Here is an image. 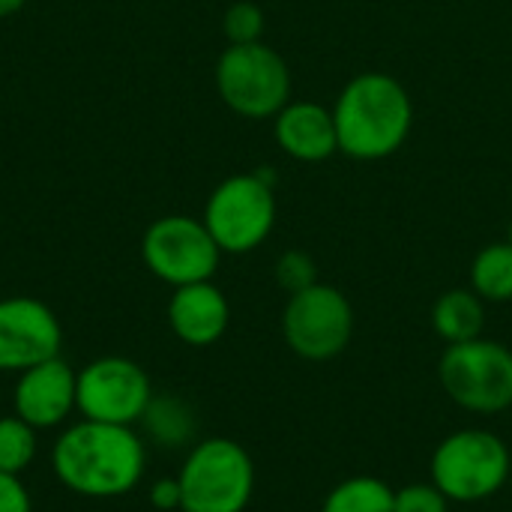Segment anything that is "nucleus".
Wrapping results in <instances>:
<instances>
[{
	"label": "nucleus",
	"mask_w": 512,
	"mask_h": 512,
	"mask_svg": "<svg viewBox=\"0 0 512 512\" xmlns=\"http://www.w3.org/2000/svg\"><path fill=\"white\" fill-rule=\"evenodd\" d=\"M141 258L159 282L183 288L192 282H210L219 270L222 249L204 219L171 213L147 225L141 237Z\"/></svg>",
	"instance_id": "obj_9"
},
{
	"label": "nucleus",
	"mask_w": 512,
	"mask_h": 512,
	"mask_svg": "<svg viewBox=\"0 0 512 512\" xmlns=\"http://www.w3.org/2000/svg\"><path fill=\"white\" fill-rule=\"evenodd\" d=\"M36 459V429L18 414L0 417V471L21 477Z\"/></svg>",
	"instance_id": "obj_19"
},
{
	"label": "nucleus",
	"mask_w": 512,
	"mask_h": 512,
	"mask_svg": "<svg viewBox=\"0 0 512 512\" xmlns=\"http://www.w3.org/2000/svg\"><path fill=\"white\" fill-rule=\"evenodd\" d=\"M441 390L468 414H501L512 408V348L495 339L447 345L438 360Z\"/></svg>",
	"instance_id": "obj_7"
},
{
	"label": "nucleus",
	"mask_w": 512,
	"mask_h": 512,
	"mask_svg": "<svg viewBox=\"0 0 512 512\" xmlns=\"http://www.w3.org/2000/svg\"><path fill=\"white\" fill-rule=\"evenodd\" d=\"M432 330L447 345L480 339L486 330V300L471 288H450L432 306Z\"/></svg>",
	"instance_id": "obj_15"
},
{
	"label": "nucleus",
	"mask_w": 512,
	"mask_h": 512,
	"mask_svg": "<svg viewBox=\"0 0 512 512\" xmlns=\"http://www.w3.org/2000/svg\"><path fill=\"white\" fill-rule=\"evenodd\" d=\"M471 291H477L486 303H510L512 300V243H489L471 261Z\"/></svg>",
	"instance_id": "obj_16"
},
{
	"label": "nucleus",
	"mask_w": 512,
	"mask_h": 512,
	"mask_svg": "<svg viewBox=\"0 0 512 512\" xmlns=\"http://www.w3.org/2000/svg\"><path fill=\"white\" fill-rule=\"evenodd\" d=\"M150 507L159 512H183V492H180V480H156L150 486Z\"/></svg>",
	"instance_id": "obj_24"
},
{
	"label": "nucleus",
	"mask_w": 512,
	"mask_h": 512,
	"mask_svg": "<svg viewBox=\"0 0 512 512\" xmlns=\"http://www.w3.org/2000/svg\"><path fill=\"white\" fill-rule=\"evenodd\" d=\"M273 135L279 150L294 162L315 165L339 153L333 108L315 99H291L273 117Z\"/></svg>",
	"instance_id": "obj_13"
},
{
	"label": "nucleus",
	"mask_w": 512,
	"mask_h": 512,
	"mask_svg": "<svg viewBox=\"0 0 512 512\" xmlns=\"http://www.w3.org/2000/svg\"><path fill=\"white\" fill-rule=\"evenodd\" d=\"M72 411H78V372L63 357H51L18 375L12 414L36 432L63 426Z\"/></svg>",
	"instance_id": "obj_12"
},
{
	"label": "nucleus",
	"mask_w": 512,
	"mask_h": 512,
	"mask_svg": "<svg viewBox=\"0 0 512 512\" xmlns=\"http://www.w3.org/2000/svg\"><path fill=\"white\" fill-rule=\"evenodd\" d=\"M393 512H450V498L429 480V483H408L396 489Z\"/></svg>",
	"instance_id": "obj_22"
},
{
	"label": "nucleus",
	"mask_w": 512,
	"mask_h": 512,
	"mask_svg": "<svg viewBox=\"0 0 512 512\" xmlns=\"http://www.w3.org/2000/svg\"><path fill=\"white\" fill-rule=\"evenodd\" d=\"M0 512H33V501L21 477L0 471Z\"/></svg>",
	"instance_id": "obj_23"
},
{
	"label": "nucleus",
	"mask_w": 512,
	"mask_h": 512,
	"mask_svg": "<svg viewBox=\"0 0 512 512\" xmlns=\"http://www.w3.org/2000/svg\"><path fill=\"white\" fill-rule=\"evenodd\" d=\"M54 477L81 498L108 501L129 495L147 468V450L135 426L81 420L51 447Z\"/></svg>",
	"instance_id": "obj_1"
},
{
	"label": "nucleus",
	"mask_w": 512,
	"mask_h": 512,
	"mask_svg": "<svg viewBox=\"0 0 512 512\" xmlns=\"http://www.w3.org/2000/svg\"><path fill=\"white\" fill-rule=\"evenodd\" d=\"M429 477L450 504H483L510 483L512 453L489 429H459L435 447Z\"/></svg>",
	"instance_id": "obj_3"
},
{
	"label": "nucleus",
	"mask_w": 512,
	"mask_h": 512,
	"mask_svg": "<svg viewBox=\"0 0 512 512\" xmlns=\"http://www.w3.org/2000/svg\"><path fill=\"white\" fill-rule=\"evenodd\" d=\"M183 512H243L255 495V462L231 438L198 441L180 474Z\"/></svg>",
	"instance_id": "obj_5"
},
{
	"label": "nucleus",
	"mask_w": 512,
	"mask_h": 512,
	"mask_svg": "<svg viewBox=\"0 0 512 512\" xmlns=\"http://www.w3.org/2000/svg\"><path fill=\"white\" fill-rule=\"evenodd\" d=\"M276 177L246 171L225 177L204 204V225L222 255H246L267 243L276 228Z\"/></svg>",
	"instance_id": "obj_4"
},
{
	"label": "nucleus",
	"mask_w": 512,
	"mask_h": 512,
	"mask_svg": "<svg viewBox=\"0 0 512 512\" xmlns=\"http://www.w3.org/2000/svg\"><path fill=\"white\" fill-rule=\"evenodd\" d=\"M507 240H510V243H512V222H510V234H507Z\"/></svg>",
	"instance_id": "obj_26"
},
{
	"label": "nucleus",
	"mask_w": 512,
	"mask_h": 512,
	"mask_svg": "<svg viewBox=\"0 0 512 512\" xmlns=\"http://www.w3.org/2000/svg\"><path fill=\"white\" fill-rule=\"evenodd\" d=\"M285 345L309 363H327L351 345L354 306L327 282H318L300 294H291L282 312Z\"/></svg>",
	"instance_id": "obj_8"
},
{
	"label": "nucleus",
	"mask_w": 512,
	"mask_h": 512,
	"mask_svg": "<svg viewBox=\"0 0 512 512\" xmlns=\"http://www.w3.org/2000/svg\"><path fill=\"white\" fill-rule=\"evenodd\" d=\"M165 315H168L171 333L189 348L216 345L225 336L228 324H231L228 297L213 285V279L174 288Z\"/></svg>",
	"instance_id": "obj_14"
},
{
	"label": "nucleus",
	"mask_w": 512,
	"mask_h": 512,
	"mask_svg": "<svg viewBox=\"0 0 512 512\" xmlns=\"http://www.w3.org/2000/svg\"><path fill=\"white\" fill-rule=\"evenodd\" d=\"M63 330L57 315L36 297L0 300V372H24L60 357Z\"/></svg>",
	"instance_id": "obj_11"
},
{
	"label": "nucleus",
	"mask_w": 512,
	"mask_h": 512,
	"mask_svg": "<svg viewBox=\"0 0 512 512\" xmlns=\"http://www.w3.org/2000/svg\"><path fill=\"white\" fill-rule=\"evenodd\" d=\"M141 423L147 435L162 447H183L195 435V417L177 396H153Z\"/></svg>",
	"instance_id": "obj_18"
},
{
	"label": "nucleus",
	"mask_w": 512,
	"mask_h": 512,
	"mask_svg": "<svg viewBox=\"0 0 512 512\" xmlns=\"http://www.w3.org/2000/svg\"><path fill=\"white\" fill-rule=\"evenodd\" d=\"M213 78L219 99L246 120H273L291 102V69L267 42L228 45Z\"/></svg>",
	"instance_id": "obj_6"
},
{
	"label": "nucleus",
	"mask_w": 512,
	"mask_h": 512,
	"mask_svg": "<svg viewBox=\"0 0 512 512\" xmlns=\"http://www.w3.org/2000/svg\"><path fill=\"white\" fill-rule=\"evenodd\" d=\"M273 273H276L279 288L288 291V297H291V294H300V291H306V288H312V285L321 282V279H318V264H315V258H312L309 252H303V249H288V252H282V255L276 258Z\"/></svg>",
	"instance_id": "obj_21"
},
{
	"label": "nucleus",
	"mask_w": 512,
	"mask_h": 512,
	"mask_svg": "<svg viewBox=\"0 0 512 512\" xmlns=\"http://www.w3.org/2000/svg\"><path fill=\"white\" fill-rule=\"evenodd\" d=\"M333 120L339 153L357 162H381L405 147L414 129V99L390 72H357L339 90Z\"/></svg>",
	"instance_id": "obj_2"
},
{
	"label": "nucleus",
	"mask_w": 512,
	"mask_h": 512,
	"mask_svg": "<svg viewBox=\"0 0 512 512\" xmlns=\"http://www.w3.org/2000/svg\"><path fill=\"white\" fill-rule=\"evenodd\" d=\"M24 3H27V0H0V18H9V15H15V12H21Z\"/></svg>",
	"instance_id": "obj_25"
},
{
	"label": "nucleus",
	"mask_w": 512,
	"mask_h": 512,
	"mask_svg": "<svg viewBox=\"0 0 512 512\" xmlns=\"http://www.w3.org/2000/svg\"><path fill=\"white\" fill-rule=\"evenodd\" d=\"M222 33L228 45H249L261 42L264 36V9L252 0H237L222 15Z\"/></svg>",
	"instance_id": "obj_20"
},
{
	"label": "nucleus",
	"mask_w": 512,
	"mask_h": 512,
	"mask_svg": "<svg viewBox=\"0 0 512 512\" xmlns=\"http://www.w3.org/2000/svg\"><path fill=\"white\" fill-rule=\"evenodd\" d=\"M393 501L396 489H390L381 477L357 474L327 492L321 512H393Z\"/></svg>",
	"instance_id": "obj_17"
},
{
	"label": "nucleus",
	"mask_w": 512,
	"mask_h": 512,
	"mask_svg": "<svg viewBox=\"0 0 512 512\" xmlns=\"http://www.w3.org/2000/svg\"><path fill=\"white\" fill-rule=\"evenodd\" d=\"M150 402V375L129 357H99L78 372V414L84 420L135 426Z\"/></svg>",
	"instance_id": "obj_10"
}]
</instances>
